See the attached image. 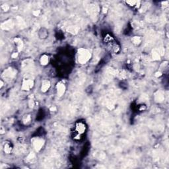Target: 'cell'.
<instances>
[{"label": "cell", "mask_w": 169, "mask_h": 169, "mask_svg": "<svg viewBox=\"0 0 169 169\" xmlns=\"http://www.w3.org/2000/svg\"><path fill=\"white\" fill-rule=\"evenodd\" d=\"M104 42L110 51L113 53H117L120 50V46L114 38L110 35H107L104 38Z\"/></svg>", "instance_id": "6da1fadb"}, {"label": "cell", "mask_w": 169, "mask_h": 169, "mask_svg": "<svg viewBox=\"0 0 169 169\" xmlns=\"http://www.w3.org/2000/svg\"><path fill=\"white\" fill-rule=\"evenodd\" d=\"M91 57V54L87 49L81 48L78 50V60L81 64L87 63Z\"/></svg>", "instance_id": "7a4b0ae2"}, {"label": "cell", "mask_w": 169, "mask_h": 169, "mask_svg": "<svg viewBox=\"0 0 169 169\" xmlns=\"http://www.w3.org/2000/svg\"><path fill=\"white\" fill-rule=\"evenodd\" d=\"M33 85H34V81L32 79H24L23 85H22V89L23 90H25V91H29L30 89L32 88Z\"/></svg>", "instance_id": "3957f363"}, {"label": "cell", "mask_w": 169, "mask_h": 169, "mask_svg": "<svg viewBox=\"0 0 169 169\" xmlns=\"http://www.w3.org/2000/svg\"><path fill=\"white\" fill-rule=\"evenodd\" d=\"M44 143V141L40 138H34L32 140V145L36 151H39L42 149Z\"/></svg>", "instance_id": "277c9868"}, {"label": "cell", "mask_w": 169, "mask_h": 169, "mask_svg": "<svg viewBox=\"0 0 169 169\" xmlns=\"http://www.w3.org/2000/svg\"><path fill=\"white\" fill-rule=\"evenodd\" d=\"M65 91H66V87H65V85H64L63 83H57V95L59 96V97H61V96L64 94Z\"/></svg>", "instance_id": "5b68a950"}, {"label": "cell", "mask_w": 169, "mask_h": 169, "mask_svg": "<svg viewBox=\"0 0 169 169\" xmlns=\"http://www.w3.org/2000/svg\"><path fill=\"white\" fill-rule=\"evenodd\" d=\"M15 71L11 69V68H9L7 70H5L3 73V76L5 77H9V78H12L15 76Z\"/></svg>", "instance_id": "8992f818"}, {"label": "cell", "mask_w": 169, "mask_h": 169, "mask_svg": "<svg viewBox=\"0 0 169 169\" xmlns=\"http://www.w3.org/2000/svg\"><path fill=\"white\" fill-rule=\"evenodd\" d=\"M85 129H86V127H85V125L83 123L79 122L77 124L76 130L79 134L84 133V131H85Z\"/></svg>", "instance_id": "52a82bcc"}, {"label": "cell", "mask_w": 169, "mask_h": 169, "mask_svg": "<svg viewBox=\"0 0 169 169\" xmlns=\"http://www.w3.org/2000/svg\"><path fill=\"white\" fill-rule=\"evenodd\" d=\"M50 87V83L48 80H44L42 81V87H41V89H42V92H46Z\"/></svg>", "instance_id": "ba28073f"}, {"label": "cell", "mask_w": 169, "mask_h": 169, "mask_svg": "<svg viewBox=\"0 0 169 169\" xmlns=\"http://www.w3.org/2000/svg\"><path fill=\"white\" fill-rule=\"evenodd\" d=\"M15 43L17 46V49L18 52H21L22 49L23 48V42L22 41L21 38H17L15 39Z\"/></svg>", "instance_id": "9c48e42d"}, {"label": "cell", "mask_w": 169, "mask_h": 169, "mask_svg": "<svg viewBox=\"0 0 169 169\" xmlns=\"http://www.w3.org/2000/svg\"><path fill=\"white\" fill-rule=\"evenodd\" d=\"M13 27V23L12 21H7L5 22L1 25V28L2 29L4 30H9L12 28Z\"/></svg>", "instance_id": "30bf717a"}, {"label": "cell", "mask_w": 169, "mask_h": 169, "mask_svg": "<svg viewBox=\"0 0 169 169\" xmlns=\"http://www.w3.org/2000/svg\"><path fill=\"white\" fill-rule=\"evenodd\" d=\"M155 100L156 102H161L163 101V100L165 99V97H164V95L161 92H156L155 93Z\"/></svg>", "instance_id": "8fae6325"}, {"label": "cell", "mask_w": 169, "mask_h": 169, "mask_svg": "<svg viewBox=\"0 0 169 169\" xmlns=\"http://www.w3.org/2000/svg\"><path fill=\"white\" fill-rule=\"evenodd\" d=\"M40 63L43 66H46L48 63V56L46 55H43L40 58Z\"/></svg>", "instance_id": "7c38bea8"}, {"label": "cell", "mask_w": 169, "mask_h": 169, "mask_svg": "<svg viewBox=\"0 0 169 169\" xmlns=\"http://www.w3.org/2000/svg\"><path fill=\"white\" fill-rule=\"evenodd\" d=\"M153 59H155V60H158V59H160L161 55H160V54H159V52H158V51H153Z\"/></svg>", "instance_id": "4fadbf2b"}, {"label": "cell", "mask_w": 169, "mask_h": 169, "mask_svg": "<svg viewBox=\"0 0 169 169\" xmlns=\"http://www.w3.org/2000/svg\"><path fill=\"white\" fill-rule=\"evenodd\" d=\"M68 31L72 34H76L78 32V28L75 27H70L68 28Z\"/></svg>", "instance_id": "5bb4252c"}, {"label": "cell", "mask_w": 169, "mask_h": 169, "mask_svg": "<svg viewBox=\"0 0 169 169\" xmlns=\"http://www.w3.org/2000/svg\"><path fill=\"white\" fill-rule=\"evenodd\" d=\"M141 40V38L140 36H134L133 38H132V42L135 44H140Z\"/></svg>", "instance_id": "9a60e30c"}, {"label": "cell", "mask_w": 169, "mask_h": 169, "mask_svg": "<svg viewBox=\"0 0 169 169\" xmlns=\"http://www.w3.org/2000/svg\"><path fill=\"white\" fill-rule=\"evenodd\" d=\"M126 3L129 6L134 7L135 5H137V4H140V1H126Z\"/></svg>", "instance_id": "2e32d148"}, {"label": "cell", "mask_w": 169, "mask_h": 169, "mask_svg": "<svg viewBox=\"0 0 169 169\" xmlns=\"http://www.w3.org/2000/svg\"><path fill=\"white\" fill-rule=\"evenodd\" d=\"M4 151L6 153H9L11 152V146L9 145V144H6V145H5Z\"/></svg>", "instance_id": "e0dca14e"}, {"label": "cell", "mask_w": 169, "mask_h": 169, "mask_svg": "<svg viewBox=\"0 0 169 169\" xmlns=\"http://www.w3.org/2000/svg\"><path fill=\"white\" fill-rule=\"evenodd\" d=\"M30 117L29 116H26L25 119H24V122L25 123H28V122H30Z\"/></svg>", "instance_id": "ac0fdd59"}, {"label": "cell", "mask_w": 169, "mask_h": 169, "mask_svg": "<svg viewBox=\"0 0 169 169\" xmlns=\"http://www.w3.org/2000/svg\"><path fill=\"white\" fill-rule=\"evenodd\" d=\"M34 100L33 99H30L29 101V105L30 107H33L34 106Z\"/></svg>", "instance_id": "d6986e66"}, {"label": "cell", "mask_w": 169, "mask_h": 169, "mask_svg": "<svg viewBox=\"0 0 169 169\" xmlns=\"http://www.w3.org/2000/svg\"><path fill=\"white\" fill-rule=\"evenodd\" d=\"M2 9L5 11H7L9 9V6L7 5H3L2 6Z\"/></svg>", "instance_id": "ffe728a7"}, {"label": "cell", "mask_w": 169, "mask_h": 169, "mask_svg": "<svg viewBox=\"0 0 169 169\" xmlns=\"http://www.w3.org/2000/svg\"><path fill=\"white\" fill-rule=\"evenodd\" d=\"M17 55H18V53H14L13 55H12V57H13V58H15V57L17 56Z\"/></svg>", "instance_id": "44dd1931"}, {"label": "cell", "mask_w": 169, "mask_h": 169, "mask_svg": "<svg viewBox=\"0 0 169 169\" xmlns=\"http://www.w3.org/2000/svg\"><path fill=\"white\" fill-rule=\"evenodd\" d=\"M39 13H40V11H35V12H34V15H35V16H38V15H39Z\"/></svg>", "instance_id": "7402d4cb"}]
</instances>
